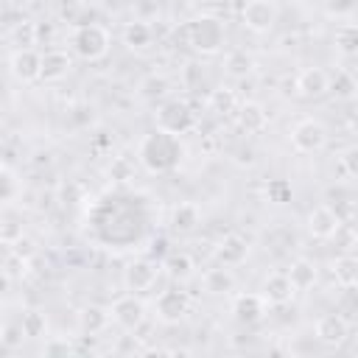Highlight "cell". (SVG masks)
I'll return each mask as SVG.
<instances>
[{
	"mask_svg": "<svg viewBox=\"0 0 358 358\" xmlns=\"http://www.w3.org/2000/svg\"><path fill=\"white\" fill-rule=\"evenodd\" d=\"M137 159L148 173H168L182 162V143L168 131H148L137 145Z\"/></svg>",
	"mask_w": 358,
	"mask_h": 358,
	"instance_id": "1",
	"label": "cell"
},
{
	"mask_svg": "<svg viewBox=\"0 0 358 358\" xmlns=\"http://www.w3.org/2000/svg\"><path fill=\"white\" fill-rule=\"evenodd\" d=\"M70 45L76 50L78 59L84 62H101L109 48H112V36L103 25L98 22H84V25H76L73 28V36H70Z\"/></svg>",
	"mask_w": 358,
	"mask_h": 358,
	"instance_id": "2",
	"label": "cell"
},
{
	"mask_svg": "<svg viewBox=\"0 0 358 358\" xmlns=\"http://www.w3.org/2000/svg\"><path fill=\"white\" fill-rule=\"evenodd\" d=\"M154 123L159 131H168V134H187L193 126H196V112L190 109L187 101L182 98H165L162 103H157V112H154Z\"/></svg>",
	"mask_w": 358,
	"mask_h": 358,
	"instance_id": "3",
	"label": "cell"
},
{
	"mask_svg": "<svg viewBox=\"0 0 358 358\" xmlns=\"http://www.w3.org/2000/svg\"><path fill=\"white\" fill-rule=\"evenodd\" d=\"M187 45L199 53H215L224 45V25L215 17H196L185 25Z\"/></svg>",
	"mask_w": 358,
	"mask_h": 358,
	"instance_id": "4",
	"label": "cell"
},
{
	"mask_svg": "<svg viewBox=\"0 0 358 358\" xmlns=\"http://www.w3.org/2000/svg\"><path fill=\"white\" fill-rule=\"evenodd\" d=\"M291 145L299 154H316V151H322L327 145V129H324V123L316 120V117H302L291 129Z\"/></svg>",
	"mask_w": 358,
	"mask_h": 358,
	"instance_id": "5",
	"label": "cell"
},
{
	"mask_svg": "<svg viewBox=\"0 0 358 358\" xmlns=\"http://www.w3.org/2000/svg\"><path fill=\"white\" fill-rule=\"evenodd\" d=\"M159 271H162L159 260H154V257H137V260H131V263L126 266V271H123V285H126V291H131V294L151 291V288L157 285Z\"/></svg>",
	"mask_w": 358,
	"mask_h": 358,
	"instance_id": "6",
	"label": "cell"
},
{
	"mask_svg": "<svg viewBox=\"0 0 358 358\" xmlns=\"http://www.w3.org/2000/svg\"><path fill=\"white\" fill-rule=\"evenodd\" d=\"M109 316H112V322H115L120 330L134 333V330L145 322V302H143L137 294L129 291V294H123V296H117V299L112 302Z\"/></svg>",
	"mask_w": 358,
	"mask_h": 358,
	"instance_id": "7",
	"label": "cell"
},
{
	"mask_svg": "<svg viewBox=\"0 0 358 358\" xmlns=\"http://www.w3.org/2000/svg\"><path fill=\"white\" fill-rule=\"evenodd\" d=\"M241 22L252 34H268L277 22V6L271 0H246L241 8Z\"/></svg>",
	"mask_w": 358,
	"mask_h": 358,
	"instance_id": "8",
	"label": "cell"
},
{
	"mask_svg": "<svg viewBox=\"0 0 358 358\" xmlns=\"http://www.w3.org/2000/svg\"><path fill=\"white\" fill-rule=\"evenodd\" d=\"M305 227H308V232H310L316 241H330V238L338 235V229L344 227V221H341V215H338L330 204H319V207H313V210L308 213Z\"/></svg>",
	"mask_w": 358,
	"mask_h": 358,
	"instance_id": "9",
	"label": "cell"
},
{
	"mask_svg": "<svg viewBox=\"0 0 358 358\" xmlns=\"http://www.w3.org/2000/svg\"><path fill=\"white\" fill-rule=\"evenodd\" d=\"M154 310H157V319H159V322L173 324V322H179V319L187 316V310H190V296H187L185 291H179V288H165V291H159V296H157V302H154Z\"/></svg>",
	"mask_w": 358,
	"mask_h": 358,
	"instance_id": "10",
	"label": "cell"
},
{
	"mask_svg": "<svg viewBox=\"0 0 358 358\" xmlns=\"http://www.w3.org/2000/svg\"><path fill=\"white\" fill-rule=\"evenodd\" d=\"M39 62L42 53H36L34 48H17L8 59V70L20 84H34L39 81Z\"/></svg>",
	"mask_w": 358,
	"mask_h": 358,
	"instance_id": "11",
	"label": "cell"
},
{
	"mask_svg": "<svg viewBox=\"0 0 358 358\" xmlns=\"http://www.w3.org/2000/svg\"><path fill=\"white\" fill-rule=\"evenodd\" d=\"M294 90H296L299 98L316 101V98L327 95V90H330V73L322 70V67H305V70H299V76L294 81Z\"/></svg>",
	"mask_w": 358,
	"mask_h": 358,
	"instance_id": "12",
	"label": "cell"
},
{
	"mask_svg": "<svg viewBox=\"0 0 358 358\" xmlns=\"http://www.w3.org/2000/svg\"><path fill=\"white\" fill-rule=\"evenodd\" d=\"M313 333H316V338H319L322 344L338 347V344L347 341V336H350V324H347V319H344L341 313H324V316L316 319Z\"/></svg>",
	"mask_w": 358,
	"mask_h": 358,
	"instance_id": "13",
	"label": "cell"
},
{
	"mask_svg": "<svg viewBox=\"0 0 358 358\" xmlns=\"http://www.w3.org/2000/svg\"><path fill=\"white\" fill-rule=\"evenodd\" d=\"M294 294H296V291H294V285H291V280H288L285 271L268 274V277L263 280V288H260L263 302H266V305H274V308L288 305V302L294 299Z\"/></svg>",
	"mask_w": 358,
	"mask_h": 358,
	"instance_id": "14",
	"label": "cell"
},
{
	"mask_svg": "<svg viewBox=\"0 0 358 358\" xmlns=\"http://www.w3.org/2000/svg\"><path fill=\"white\" fill-rule=\"evenodd\" d=\"M73 67V56L62 48H50L39 62V81H62Z\"/></svg>",
	"mask_w": 358,
	"mask_h": 358,
	"instance_id": "15",
	"label": "cell"
},
{
	"mask_svg": "<svg viewBox=\"0 0 358 358\" xmlns=\"http://www.w3.org/2000/svg\"><path fill=\"white\" fill-rule=\"evenodd\" d=\"M171 95H173V84H171V78L165 73H148L137 84V98L143 103H162Z\"/></svg>",
	"mask_w": 358,
	"mask_h": 358,
	"instance_id": "16",
	"label": "cell"
},
{
	"mask_svg": "<svg viewBox=\"0 0 358 358\" xmlns=\"http://www.w3.org/2000/svg\"><path fill=\"white\" fill-rule=\"evenodd\" d=\"M201 224V207L196 201H179L171 210V232L176 235H190Z\"/></svg>",
	"mask_w": 358,
	"mask_h": 358,
	"instance_id": "17",
	"label": "cell"
},
{
	"mask_svg": "<svg viewBox=\"0 0 358 358\" xmlns=\"http://www.w3.org/2000/svg\"><path fill=\"white\" fill-rule=\"evenodd\" d=\"M263 313H266V302L260 294H238L232 299V316L241 324H255L263 319Z\"/></svg>",
	"mask_w": 358,
	"mask_h": 358,
	"instance_id": "18",
	"label": "cell"
},
{
	"mask_svg": "<svg viewBox=\"0 0 358 358\" xmlns=\"http://www.w3.org/2000/svg\"><path fill=\"white\" fill-rule=\"evenodd\" d=\"M120 39H123V45H126L129 50L143 53V50H148V48L154 45V28H151L145 20H131V22L123 25Z\"/></svg>",
	"mask_w": 358,
	"mask_h": 358,
	"instance_id": "19",
	"label": "cell"
},
{
	"mask_svg": "<svg viewBox=\"0 0 358 358\" xmlns=\"http://www.w3.org/2000/svg\"><path fill=\"white\" fill-rule=\"evenodd\" d=\"M235 112H238V126H241L246 134H260V131L268 126V112H266V106L257 103V101H246V103H241Z\"/></svg>",
	"mask_w": 358,
	"mask_h": 358,
	"instance_id": "20",
	"label": "cell"
},
{
	"mask_svg": "<svg viewBox=\"0 0 358 358\" xmlns=\"http://www.w3.org/2000/svg\"><path fill=\"white\" fill-rule=\"evenodd\" d=\"M285 274H288L294 291H308V288H313L316 280H319V268H316V263H313L310 257H294Z\"/></svg>",
	"mask_w": 358,
	"mask_h": 358,
	"instance_id": "21",
	"label": "cell"
},
{
	"mask_svg": "<svg viewBox=\"0 0 358 358\" xmlns=\"http://www.w3.org/2000/svg\"><path fill=\"white\" fill-rule=\"evenodd\" d=\"M246 255H249V246H246V241L243 238H238V235H227L218 246H215V260L221 263V266H241L243 260H246Z\"/></svg>",
	"mask_w": 358,
	"mask_h": 358,
	"instance_id": "22",
	"label": "cell"
},
{
	"mask_svg": "<svg viewBox=\"0 0 358 358\" xmlns=\"http://www.w3.org/2000/svg\"><path fill=\"white\" fill-rule=\"evenodd\" d=\"M109 322H112L109 308H101V305H87V308L78 313V330H81L84 336H98V333H103Z\"/></svg>",
	"mask_w": 358,
	"mask_h": 358,
	"instance_id": "23",
	"label": "cell"
},
{
	"mask_svg": "<svg viewBox=\"0 0 358 358\" xmlns=\"http://www.w3.org/2000/svg\"><path fill=\"white\" fill-rule=\"evenodd\" d=\"M201 282H204V291H207V294H215V296L235 291V274L229 271V266H221V263H218V268L204 271Z\"/></svg>",
	"mask_w": 358,
	"mask_h": 358,
	"instance_id": "24",
	"label": "cell"
},
{
	"mask_svg": "<svg viewBox=\"0 0 358 358\" xmlns=\"http://www.w3.org/2000/svg\"><path fill=\"white\" fill-rule=\"evenodd\" d=\"M330 274H333L336 285L352 291L355 282H358V263H355V257H352V255H338V257L333 260V266H330Z\"/></svg>",
	"mask_w": 358,
	"mask_h": 358,
	"instance_id": "25",
	"label": "cell"
},
{
	"mask_svg": "<svg viewBox=\"0 0 358 358\" xmlns=\"http://www.w3.org/2000/svg\"><path fill=\"white\" fill-rule=\"evenodd\" d=\"M159 266H162L165 274L173 277V280H187V277L193 274V268H196V263H193V257H190L187 252H171Z\"/></svg>",
	"mask_w": 358,
	"mask_h": 358,
	"instance_id": "26",
	"label": "cell"
},
{
	"mask_svg": "<svg viewBox=\"0 0 358 358\" xmlns=\"http://www.w3.org/2000/svg\"><path fill=\"white\" fill-rule=\"evenodd\" d=\"M20 327H22L25 338H42V336H48V316L39 308H28V310H22Z\"/></svg>",
	"mask_w": 358,
	"mask_h": 358,
	"instance_id": "27",
	"label": "cell"
},
{
	"mask_svg": "<svg viewBox=\"0 0 358 358\" xmlns=\"http://www.w3.org/2000/svg\"><path fill=\"white\" fill-rule=\"evenodd\" d=\"M36 42H39V25L34 20L14 22V28H11V45H17V48H34Z\"/></svg>",
	"mask_w": 358,
	"mask_h": 358,
	"instance_id": "28",
	"label": "cell"
},
{
	"mask_svg": "<svg viewBox=\"0 0 358 358\" xmlns=\"http://www.w3.org/2000/svg\"><path fill=\"white\" fill-rule=\"evenodd\" d=\"M252 67H255V59L246 50H229L227 59H224V70L232 78H246L252 73Z\"/></svg>",
	"mask_w": 358,
	"mask_h": 358,
	"instance_id": "29",
	"label": "cell"
},
{
	"mask_svg": "<svg viewBox=\"0 0 358 358\" xmlns=\"http://www.w3.org/2000/svg\"><path fill=\"white\" fill-rule=\"evenodd\" d=\"M210 106H213V112H218V115L235 112V109H238V95H235V90H232V87H218V90H213V92H210Z\"/></svg>",
	"mask_w": 358,
	"mask_h": 358,
	"instance_id": "30",
	"label": "cell"
},
{
	"mask_svg": "<svg viewBox=\"0 0 358 358\" xmlns=\"http://www.w3.org/2000/svg\"><path fill=\"white\" fill-rule=\"evenodd\" d=\"M327 92H336V98H352L355 92V78L347 73V70H338L336 76H330V90Z\"/></svg>",
	"mask_w": 358,
	"mask_h": 358,
	"instance_id": "31",
	"label": "cell"
},
{
	"mask_svg": "<svg viewBox=\"0 0 358 358\" xmlns=\"http://www.w3.org/2000/svg\"><path fill=\"white\" fill-rule=\"evenodd\" d=\"M0 241L3 243H20L22 241V224L14 215L0 218Z\"/></svg>",
	"mask_w": 358,
	"mask_h": 358,
	"instance_id": "32",
	"label": "cell"
},
{
	"mask_svg": "<svg viewBox=\"0 0 358 358\" xmlns=\"http://www.w3.org/2000/svg\"><path fill=\"white\" fill-rule=\"evenodd\" d=\"M338 165H341L344 179H355V176H358V148H355V145L344 148L341 157H338Z\"/></svg>",
	"mask_w": 358,
	"mask_h": 358,
	"instance_id": "33",
	"label": "cell"
},
{
	"mask_svg": "<svg viewBox=\"0 0 358 358\" xmlns=\"http://www.w3.org/2000/svg\"><path fill=\"white\" fill-rule=\"evenodd\" d=\"M336 45L344 50V53H355V28L352 25H344L336 31Z\"/></svg>",
	"mask_w": 358,
	"mask_h": 358,
	"instance_id": "34",
	"label": "cell"
},
{
	"mask_svg": "<svg viewBox=\"0 0 358 358\" xmlns=\"http://www.w3.org/2000/svg\"><path fill=\"white\" fill-rule=\"evenodd\" d=\"M266 193H268V199L274 201V204H285L288 201V196H291V185L288 182H268V187H266Z\"/></svg>",
	"mask_w": 358,
	"mask_h": 358,
	"instance_id": "35",
	"label": "cell"
},
{
	"mask_svg": "<svg viewBox=\"0 0 358 358\" xmlns=\"http://www.w3.org/2000/svg\"><path fill=\"white\" fill-rule=\"evenodd\" d=\"M324 8H327L330 17H350L352 8H355V0H327Z\"/></svg>",
	"mask_w": 358,
	"mask_h": 358,
	"instance_id": "36",
	"label": "cell"
},
{
	"mask_svg": "<svg viewBox=\"0 0 358 358\" xmlns=\"http://www.w3.org/2000/svg\"><path fill=\"white\" fill-rule=\"evenodd\" d=\"M42 352L45 355H67V352H73V344L67 338H48Z\"/></svg>",
	"mask_w": 358,
	"mask_h": 358,
	"instance_id": "37",
	"label": "cell"
},
{
	"mask_svg": "<svg viewBox=\"0 0 358 358\" xmlns=\"http://www.w3.org/2000/svg\"><path fill=\"white\" fill-rule=\"evenodd\" d=\"M129 171H131V165H129V159H123V157H117L115 162H112V168H109V173H112V179H129Z\"/></svg>",
	"mask_w": 358,
	"mask_h": 358,
	"instance_id": "38",
	"label": "cell"
},
{
	"mask_svg": "<svg viewBox=\"0 0 358 358\" xmlns=\"http://www.w3.org/2000/svg\"><path fill=\"white\" fill-rule=\"evenodd\" d=\"M3 341H6V344L22 341V327H20V324H17V327H6V330H3Z\"/></svg>",
	"mask_w": 358,
	"mask_h": 358,
	"instance_id": "39",
	"label": "cell"
},
{
	"mask_svg": "<svg viewBox=\"0 0 358 358\" xmlns=\"http://www.w3.org/2000/svg\"><path fill=\"white\" fill-rule=\"evenodd\" d=\"M8 282H11V277H8V274H6L3 268H0V296H3L6 291H8Z\"/></svg>",
	"mask_w": 358,
	"mask_h": 358,
	"instance_id": "40",
	"label": "cell"
},
{
	"mask_svg": "<svg viewBox=\"0 0 358 358\" xmlns=\"http://www.w3.org/2000/svg\"><path fill=\"white\" fill-rule=\"evenodd\" d=\"M0 168H3V165H0Z\"/></svg>",
	"mask_w": 358,
	"mask_h": 358,
	"instance_id": "41",
	"label": "cell"
}]
</instances>
